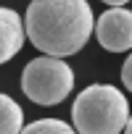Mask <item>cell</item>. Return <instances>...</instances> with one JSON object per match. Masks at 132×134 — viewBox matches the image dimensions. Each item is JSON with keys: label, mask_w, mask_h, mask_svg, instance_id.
Wrapping results in <instances>:
<instances>
[{"label": "cell", "mask_w": 132, "mask_h": 134, "mask_svg": "<svg viewBox=\"0 0 132 134\" xmlns=\"http://www.w3.org/2000/svg\"><path fill=\"white\" fill-rule=\"evenodd\" d=\"M24 26L29 42L53 58L79 53L95 29L87 0H32Z\"/></svg>", "instance_id": "cell-1"}, {"label": "cell", "mask_w": 132, "mask_h": 134, "mask_svg": "<svg viewBox=\"0 0 132 134\" xmlns=\"http://www.w3.org/2000/svg\"><path fill=\"white\" fill-rule=\"evenodd\" d=\"M77 134H121L129 124V103L114 84L85 87L72 108Z\"/></svg>", "instance_id": "cell-2"}, {"label": "cell", "mask_w": 132, "mask_h": 134, "mask_svg": "<svg viewBox=\"0 0 132 134\" xmlns=\"http://www.w3.org/2000/svg\"><path fill=\"white\" fill-rule=\"evenodd\" d=\"M74 90V71L63 58L40 55L21 71V92L37 105H58Z\"/></svg>", "instance_id": "cell-3"}, {"label": "cell", "mask_w": 132, "mask_h": 134, "mask_svg": "<svg viewBox=\"0 0 132 134\" xmlns=\"http://www.w3.org/2000/svg\"><path fill=\"white\" fill-rule=\"evenodd\" d=\"M95 37L103 50L124 53L132 50V11L129 8H108L95 21Z\"/></svg>", "instance_id": "cell-4"}, {"label": "cell", "mask_w": 132, "mask_h": 134, "mask_svg": "<svg viewBox=\"0 0 132 134\" xmlns=\"http://www.w3.org/2000/svg\"><path fill=\"white\" fill-rule=\"evenodd\" d=\"M27 37L24 19L13 8H0V63H8L19 55Z\"/></svg>", "instance_id": "cell-5"}, {"label": "cell", "mask_w": 132, "mask_h": 134, "mask_svg": "<svg viewBox=\"0 0 132 134\" xmlns=\"http://www.w3.org/2000/svg\"><path fill=\"white\" fill-rule=\"evenodd\" d=\"M24 129V110L21 105L0 92V134H21Z\"/></svg>", "instance_id": "cell-6"}, {"label": "cell", "mask_w": 132, "mask_h": 134, "mask_svg": "<svg viewBox=\"0 0 132 134\" xmlns=\"http://www.w3.org/2000/svg\"><path fill=\"white\" fill-rule=\"evenodd\" d=\"M21 134H77V129H72V124H66L61 118H40L24 126Z\"/></svg>", "instance_id": "cell-7"}, {"label": "cell", "mask_w": 132, "mask_h": 134, "mask_svg": "<svg viewBox=\"0 0 132 134\" xmlns=\"http://www.w3.org/2000/svg\"><path fill=\"white\" fill-rule=\"evenodd\" d=\"M121 82H124V87L132 92V53L127 55V60H124V66H121Z\"/></svg>", "instance_id": "cell-8"}, {"label": "cell", "mask_w": 132, "mask_h": 134, "mask_svg": "<svg viewBox=\"0 0 132 134\" xmlns=\"http://www.w3.org/2000/svg\"><path fill=\"white\" fill-rule=\"evenodd\" d=\"M106 5H111V8H121V5H127L129 0H103Z\"/></svg>", "instance_id": "cell-9"}, {"label": "cell", "mask_w": 132, "mask_h": 134, "mask_svg": "<svg viewBox=\"0 0 132 134\" xmlns=\"http://www.w3.org/2000/svg\"><path fill=\"white\" fill-rule=\"evenodd\" d=\"M124 134H132V116H129V124H127V129H124Z\"/></svg>", "instance_id": "cell-10"}]
</instances>
